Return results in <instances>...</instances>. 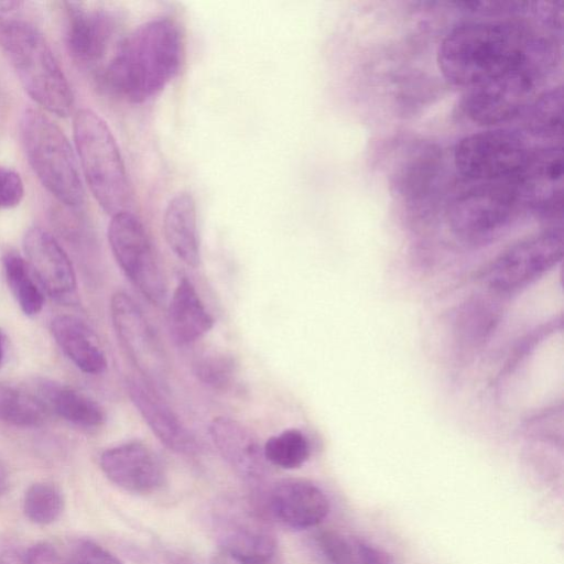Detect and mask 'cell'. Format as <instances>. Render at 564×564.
<instances>
[{
  "label": "cell",
  "mask_w": 564,
  "mask_h": 564,
  "mask_svg": "<svg viewBox=\"0 0 564 564\" xmlns=\"http://www.w3.org/2000/svg\"><path fill=\"white\" fill-rule=\"evenodd\" d=\"M560 50L554 36L514 19L473 20L452 28L437 50V65L451 83L467 88L524 64L550 72Z\"/></svg>",
  "instance_id": "cell-1"
},
{
  "label": "cell",
  "mask_w": 564,
  "mask_h": 564,
  "mask_svg": "<svg viewBox=\"0 0 564 564\" xmlns=\"http://www.w3.org/2000/svg\"><path fill=\"white\" fill-rule=\"evenodd\" d=\"M184 42L180 25L167 17L135 28L118 45L102 73L106 88L130 102L159 95L180 72Z\"/></svg>",
  "instance_id": "cell-2"
},
{
  "label": "cell",
  "mask_w": 564,
  "mask_h": 564,
  "mask_svg": "<svg viewBox=\"0 0 564 564\" xmlns=\"http://www.w3.org/2000/svg\"><path fill=\"white\" fill-rule=\"evenodd\" d=\"M0 47L34 101L59 117L69 115L74 105L70 85L36 28L0 11Z\"/></svg>",
  "instance_id": "cell-3"
},
{
  "label": "cell",
  "mask_w": 564,
  "mask_h": 564,
  "mask_svg": "<svg viewBox=\"0 0 564 564\" xmlns=\"http://www.w3.org/2000/svg\"><path fill=\"white\" fill-rule=\"evenodd\" d=\"M74 140L86 183L109 215L126 212L130 185L116 139L104 119L89 109L74 118Z\"/></svg>",
  "instance_id": "cell-4"
},
{
  "label": "cell",
  "mask_w": 564,
  "mask_h": 564,
  "mask_svg": "<svg viewBox=\"0 0 564 564\" xmlns=\"http://www.w3.org/2000/svg\"><path fill=\"white\" fill-rule=\"evenodd\" d=\"M20 134L28 161L42 185L66 206H80L85 191L63 130L40 109L28 108L20 119Z\"/></svg>",
  "instance_id": "cell-5"
},
{
  "label": "cell",
  "mask_w": 564,
  "mask_h": 564,
  "mask_svg": "<svg viewBox=\"0 0 564 564\" xmlns=\"http://www.w3.org/2000/svg\"><path fill=\"white\" fill-rule=\"evenodd\" d=\"M522 209L514 183H471L454 193L445 214L460 239L484 243L505 230Z\"/></svg>",
  "instance_id": "cell-6"
},
{
  "label": "cell",
  "mask_w": 564,
  "mask_h": 564,
  "mask_svg": "<svg viewBox=\"0 0 564 564\" xmlns=\"http://www.w3.org/2000/svg\"><path fill=\"white\" fill-rule=\"evenodd\" d=\"M531 147L522 134L489 129L468 134L454 149V164L465 182L514 183Z\"/></svg>",
  "instance_id": "cell-7"
},
{
  "label": "cell",
  "mask_w": 564,
  "mask_h": 564,
  "mask_svg": "<svg viewBox=\"0 0 564 564\" xmlns=\"http://www.w3.org/2000/svg\"><path fill=\"white\" fill-rule=\"evenodd\" d=\"M551 75L524 64L466 89L460 107L465 116L481 126H498L519 118L538 88Z\"/></svg>",
  "instance_id": "cell-8"
},
{
  "label": "cell",
  "mask_w": 564,
  "mask_h": 564,
  "mask_svg": "<svg viewBox=\"0 0 564 564\" xmlns=\"http://www.w3.org/2000/svg\"><path fill=\"white\" fill-rule=\"evenodd\" d=\"M108 241L118 265L138 291L155 305L164 303L166 279L140 219L128 210L112 215Z\"/></svg>",
  "instance_id": "cell-9"
},
{
  "label": "cell",
  "mask_w": 564,
  "mask_h": 564,
  "mask_svg": "<svg viewBox=\"0 0 564 564\" xmlns=\"http://www.w3.org/2000/svg\"><path fill=\"white\" fill-rule=\"evenodd\" d=\"M562 256V229L549 228L514 243L499 254L487 272L488 283L498 292H514L552 269Z\"/></svg>",
  "instance_id": "cell-10"
},
{
  "label": "cell",
  "mask_w": 564,
  "mask_h": 564,
  "mask_svg": "<svg viewBox=\"0 0 564 564\" xmlns=\"http://www.w3.org/2000/svg\"><path fill=\"white\" fill-rule=\"evenodd\" d=\"M110 316L123 350L143 379L162 387L169 373L167 358L142 310L128 294L117 292L110 301Z\"/></svg>",
  "instance_id": "cell-11"
},
{
  "label": "cell",
  "mask_w": 564,
  "mask_h": 564,
  "mask_svg": "<svg viewBox=\"0 0 564 564\" xmlns=\"http://www.w3.org/2000/svg\"><path fill=\"white\" fill-rule=\"evenodd\" d=\"M522 209L551 220L561 217L563 206V159L561 143L531 148L514 181Z\"/></svg>",
  "instance_id": "cell-12"
},
{
  "label": "cell",
  "mask_w": 564,
  "mask_h": 564,
  "mask_svg": "<svg viewBox=\"0 0 564 564\" xmlns=\"http://www.w3.org/2000/svg\"><path fill=\"white\" fill-rule=\"evenodd\" d=\"M23 250L35 279L54 301L77 302V281L73 264L58 241L41 227L29 228L23 237Z\"/></svg>",
  "instance_id": "cell-13"
},
{
  "label": "cell",
  "mask_w": 564,
  "mask_h": 564,
  "mask_svg": "<svg viewBox=\"0 0 564 564\" xmlns=\"http://www.w3.org/2000/svg\"><path fill=\"white\" fill-rule=\"evenodd\" d=\"M106 477L126 491L150 494L165 479L159 456L140 442H129L106 449L99 459Z\"/></svg>",
  "instance_id": "cell-14"
},
{
  "label": "cell",
  "mask_w": 564,
  "mask_h": 564,
  "mask_svg": "<svg viewBox=\"0 0 564 564\" xmlns=\"http://www.w3.org/2000/svg\"><path fill=\"white\" fill-rule=\"evenodd\" d=\"M127 389L135 409L162 444L180 454L189 455L197 452L194 435L154 386L143 378L133 377L127 381Z\"/></svg>",
  "instance_id": "cell-15"
},
{
  "label": "cell",
  "mask_w": 564,
  "mask_h": 564,
  "mask_svg": "<svg viewBox=\"0 0 564 564\" xmlns=\"http://www.w3.org/2000/svg\"><path fill=\"white\" fill-rule=\"evenodd\" d=\"M269 507L282 524L304 530L319 524L327 517L329 500L311 481L284 479L276 482L270 491Z\"/></svg>",
  "instance_id": "cell-16"
},
{
  "label": "cell",
  "mask_w": 564,
  "mask_h": 564,
  "mask_svg": "<svg viewBox=\"0 0 564 564\" xmlns=\"http://www.w3.org/2000/svg\"><path fill=\"white\" fill-rule=\"evenodd\" d=\"M393 174V185L411 207H426L434 197L440 174L442 155L432 144L417 142L405 149Z\"/></svg>",
  "instance_id": "cell-17"
},
{
  "label": "cell",
  "mask_w": 564,
  "mask_h": 564,
  "mask_svg": "<svg viewBox=\"0 0 564 564\" xmlns=\"http://www.w3.org/2000/svg\"><path fill=\"white\" fill-rule=\"evenodd\" d=\"M115 32L110 13L67 3L65 40L70 56L78 63L91 65L106 54Z\"/></svg>",
  "instance_id": "cell-18"
},
{
  "label": "cell",
  "mask_w": 564,
  "mask_h": 564,
  "mask_svg": "<svg viewBox=\"0 0 564 564\" xmlns=\"http://www.w3.org/2000/svg\"><path fill=\"white\" fill-rule=\"evenodd\" d=\"M209 434L223 458L239 476L249 480L263 476V447L247 426L235 419L217 416L209 424Z\"/></svg>",
  "instance_id": "cell-19"
},
{
  "label": "cell",
  "mask_w": 564,
  "mask_h": 564,
  "mask_svg": "<svg viewBox=\"0 0 564 564\" xmlns=\"http://www.w3.org/2000/svg\"><path fill=\"white\" fill-rule=\"evenodd\" d=\"M51 333L65 356L83 372L99 375L107 368L106 355L95 332L80 318L57 315Z\"/></svg>",
  "instance_id": "cell-20"
},
{
  "label": "cell",
  "mask_w": 564,
  "mask_h": 564,
  "mask_svg": "<svg viewBox=\"0 0 564 564\" xmlns=\"http://www.w3.org/2000/svg\"><path fill=\"white\" fill-rule=\"evenodd\" d=\"M214 318L202 302L194 284L180 279L167 307V328L177 345H188L208 333Z\"/></svg>",
  "instance_id": "cell-21"
},
{
  "label": "cell",
  "mask_w": 564,
  "mask_h": 564,
  "mask_svg": "<svg viewBox=\"0 0 564 564\" xmlns=\"http://www.w3.org/2000/svg\"><path fill=\"white\" fill-rule=\"evenodd\" d=\"M163 232L170 249L180 260L192 268L199 264L196 204L189 193H177L167 202Z\"/></svg>",
  "instance_id": "cell-22"
},
{
  "label": "cell",
  "mask_w": 564,
  "mask_h": 564,
  "mask_svg": "<svg viewBox=\"0 0 564 564\" xmlns=\"http://www.w3.org/2000/svg\"><path fill=\"white\" fill-rule=\"evenodd\" d=\"M34 393L47 408L65 421L82 427H97L105 421L102 408L90 397L66 384L40 379Z\"/></svg>",
  "instance_id": "cell-23"
},
{
  "label": "cell",
  "mask_w": 564,
  "mask_h": 564,
  "mask_svg": "<svg viewBox=\"0 0 564 564\" xmlns=\"http://www.w3.org/2000/svg\"><path fill=\"white\" fill-rule=\"evenodd\" d=\"M219 547L270 564L275 554L276 544L272 534L256 519L239 517L229 520L223 527Z\"/></svg>",
  "instance_id": "cell-24"
},
{
  "label": "cell",
  "mask_w": 564,
  "mask_h": 564,
  "mask_svg": "<svg viewBox=\"0 0 564 564\" xmlns=\"http://www.w3.org/2000/svg\"><path fill=\"white\" fill-rule=\"evenodd\" d=\"M316 544L327 564H394L389 552L352 535L324 532Z\"/></svg>",
  "instance_id": "cell-25"
},
{
  "label": "cell",
  "mask_w": 564,
  "mask_h": 564,
  "mask_svg": "<svg viewBox=\"0 0 564 564\" xmlns=\"http://www.w3.org/2000/svg\"><path fill=\"white\" fill-rule=\"evenodd\" d=\"M562 86L540 91L522 115L525 131L547 143H560L562 135Z\"/></svg>",
  "instance_id": "cell-26"
},
{
  "label": "cell",
  "mask_w": 564,
  "mask_h": 564,
  "mask_svg": "<svg viewBox=\"0 0 564 564\" xmlns=\"http://www.w3.org/2000/svg\"><path fill=\"white\" fill-rule=\"evenodd\" d=\"M2 264L7 284L21 311L28 316L37 315L44 306V294L26 260L10 251Z\"/></svg>",
  "instance_id": "cell-27"
},
{
  "label": "cell",
  "mask_w": 564,
  "mask_h": 564,
  "mask_svg": "<svg viewBox=\"0 0 564 564\" xmlns=\"http://www.w3.org/2000/svg\"><path fill=\"white\" fill-rule=\"evenodd\" d=\"M47 408L34 394L0 382V421L17 427H37L45 423Z\"/></svg>",
  "instance_id": "cell-28"
},
{
  "label": "cell",
  "mask_w": 564,
  "mask_h": 564,
  "mask_svg": "<svg viewBox=\"0 0 564 564\" xmlns=\"http://www.w3.org/2000/svg\"><path fill=\"white\" fill-rule=\"evenodd\" d=\"M310 453L308 440L297 429H289L270 437L263 446L265 460L284 469L301 467Z\"/></svg>",
  "instance_id": "cell-29"
},
{
  "label": "cell",
  "mask_w": 564,
  "mask_h": 564,
  "mask_svg": "<svg viewBox=\"0 0 564 564\" xmlns=\"http://www.w3.org/2000/svg\"><path fill=\"white\" fill-rule=\"evenodd\" d=\"M64 510V498L57 487L36 482L28 488L23 499L25 517L33 523L46 525L55 522Z\"/></svg>",
  "instance_id": "cell-30"
},
{
  "label": "cell",
  "mask_w": 564,
  "mask_h": 564,
  "mask_svg": "<svg viewBox=\"0 0 564 564\" xmlns=\"http://www.w3.org/2000/svg\"><path fill=\"white\" fill-rule=\"evenodd\" d=\"M193 371L203 384L215 390H225L235 380L237 365L231 355L210 350L195 358Z\"/></svg>",
  "instance_id": "cell-31"
},
{
  "label": "cell",
  "mask_w": 564,
  "mask_h": 564,
  "mask_svg": "<svg viewBox=\"0 0 564 564\" xmlns=\"http://www.w3.org/2000/svg\"><path fill=\"white\" fill-rule=\"evenodd\" d=\"M67 564H123L111 552L91 540H78L72 547Z\"/></svg>",
  "instance_id": "cell-32"
},
{
  "label": "cell",
  "mask_w": 564,
  "mask_h": 564,
  "mask_svg": "<svg viewBox=\"0 0 564 564\" xmlns=\"http://www.w3.org/2000/svg\"><path fill=\"white\" fill-rule=\"evenodd\" d=\"M24 196L21 176L13 170L0 166V209L18 206Z\"/></svg>",
  "instance_id": "cell-33"
},
{
  "label": "cell",
  "mask_w": 564,
  "mask_h": 564,
  "mask_svg": "<svg viewBox=\"0 0 564 564\" xmlns=\"http://www.w3.org/2000/svg\"><path fill=\"white\" fill-rule=\"evenodd\" d=\"M25 564H67L56 549L48 543H36L28 550Z\"/></svg>",
  "instance_id": "cell-34"
},
{
  "label": "cell",
  "mask_w": 564,
  "mask_h": 564,
  "mask_svg": "<svg viewBox=\"0 0 564 564\" xmlns=\"http://www.w3.org/2000/svg\"><path fill=\"white\" fill-rule=\"evenodd\" d=\"M210 564H263L243 555L234 553L223 547L213 554Z\"/></svg>",
  "instance_id": "cell-35"
},
{
  "label": "cell",
  "mask_w": 564,
  "mask_h": 564,
  "mask_svg": "<svg viewBox=\"0 0 564 564\" xmlns=\"http://www.w3.org/2000/svg\"><path fill=\"white\" fill-rule=\"evenodd\" d=\"M8 470L3 462L0 459V495L3 494L8 488Z\"/></svg>",
  "instance_id": "cell-36"
},
{
  "label": "cell",
  "mask_w": 564,
  "mask_h": 564,
  "mask_svg": "<svg viewBox=\"0 0 564 564\" xmlns=\"http://www.w3.org/2000/svg\"><path fill=\"white\" fill-rule=\"evenodd\" d=\"M7 356V337L3 330L0 328V368L4 364Z\"/></svg>",
  "instance_id": "cell-37"
},
{
  "label": "cell",
  "mask_w": 564,
  "mask_h": 564,
  "mask_svg": "<svg viewBox=\"0 0 564 564\" xmlns=\"http://www.w3.org/2000/svg\"><path fill=\"white\" fill-rule=\"evenodd\" d=\"M0 564H7V563H0Z\"/></svg>",
  "instance_id": "cell-38"
}]
</instances>
